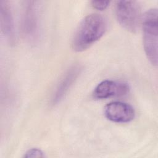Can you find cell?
Masks as SVG:
<instances>
[{
  "label": "cell",
  "mask_w": 158,
  "mask_h": 158,
  "mask_svg": "<svg viewBox=\"0 0 158 158\" xmlns=\"http://www.w3.org/2000/svg\"><path fill=\"white\" fill-rule=\"evenodd\" d=\"M107 30V22L102 15L91 14L80 23L72 40L73 49L82 52L98 41Z\"/></svg>",
  "instance_id": "6da1fadb"
},
{
  "label": "cell",
  "mask_w": 158,
  "mask_h": 158,
  "mask_svg": "<svg viewBox=\"0 0 158 158\" xmlns=\"http://www.w3.org/2000/svg\"><path fill=\"white\" fill-rule=\"evenodd\" d=\"M157 9L148 10L143 15L142 25L144 51L150 62L155 66L157 65Z\"/></svg>",
  "instance_id": "7a4b0ae2"
},
{
  "label": "cell",
  "mask_w": 158,
  "mask_h": 158,
  "mask_svg": "<svg viewBox=\"0 0 158 158\" xmlns=\"http://www.w3.org/2000/svg\"><path fill=\"white\" fill-rule=\"evenodd\" d=\"M115 14L118 22L123 28L133 33L136 32L141 19V9L136 1H117Z\"/></svg>",
  "instance_id": "3957f363"
},
{
  "label": "cell",
  "mask_w": 158,
  "mask_h": 158,
  "mask_svg": "<svg viewBox=\"0 0 158 158\" xmlns=\"http://www.w3.org/2000/svg\"><path fill=\"white\" fill-rule=\"evenodd\" d=\"M105 117L116 123H128L135 117L134 108L129 104L114 101L106 104L104 109Z\"/></svg>",
  "instance_id": "277c9868"
},
{
  "label": "cell",
  "mask_w": 158,
  "mask_h": 158,
  "mask_svg": "<svg viewBox=\"0 0 158 158\" xmlns=\"http://www.w3.org/2000/svg\"><path fill=\"white\" fill-rule=\"evenodd\" d=\"M129 91L130 86L127 83L105 80L95 87L93 96L95 99H102L112 96H124Z\"/></svg>",
  "instance_id": "5b68a950"
},
{
  "label": "cell",
  "mask_w": 158,
  "mask_h": 158,
  "mask_svg": "<svg viewBox=\"0 0 158 158\" xmlns=\"http://www.w3.org/2000/svg\"><path fill=\"white\" fill-rule=\"evenodd\" d=\"M22 26L25 35L30 40L35 39L38 30V19L35 2H27L24 10Z\"/></svg>",
  "instance_id": "8992f818"
},
{
  "label": "cell",
  "mask_w": 158,
  "mask_h": 158,
  "mask_svg": "<svg viewBox=\"0 0 158 158\" xmlns=\"http://www.w3.org/2000/svg\"><path fill=\"white\" fill-rule=\"evenodd\" d=\"M81 70V69L79 65L73 66L69 69L56 88L52 98V104L55 105L62 99L78 78Z\"/></svg>",
  "instance_id": "52a82bcc"
},
{
  "label": "cell",
  "mask_w": 158,
  "mask_h": 158,
  "mask_svg": "<svg viewBox=\"0 0 158 158\" xmlns=\"http://www.w3.org/2000/svg\"><path fill=\"white\" fill-rule=\"evenodd\" d=\"M0 14L1 30L6 38L10 43L15 40L14 20L8 1H0Z\"/></svg>",
  "instance_id": "ba28073f"
},
{
  "label": "cell",
  "mask_w": 158,
  "mask_h": 158,
  "mask_svg": "<svg viewBox=\"0 0 158 158\" xmlns=\"http://www.w3.org/2000/svg\"><path fill=\"white\" fill-rule=\"evenodd\" d=\"M23 157L27 158H41L44 157L45 155L41 149L38 148H31L26 151Z\"/></svg>",
  "instance_id": "9c48e42d"
},
{
  "label": "cell",
  "mask_w": 158,
  "mask_h": 158,
  "mask_svg": "<svg viewBox=\"0 0 158 158\" xmlns=\"http://www.w3.org/2000/svg\"><path fill=\"white\" fill-rule=\"evenodd\" d=\"M91 5L92 6L99 10H104L105 9H106L110 3V1H91Z\"/></svg>",
  "instance_id": "30bf717a"
}]
</instances>
